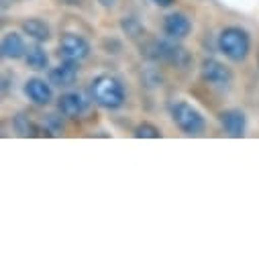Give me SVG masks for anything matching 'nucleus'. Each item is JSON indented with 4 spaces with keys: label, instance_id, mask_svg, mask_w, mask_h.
Listing matches in <instances>:
<instances>
[{
    "label": "nucleus",
    "instance_id": "obj_16",
    "mask_svg": "<svg viewBox=\"0 0 259 259\" xmlns=\"http://www.w3.org/2000/svg\"><path fill=\"white\" fill-rule=\"evenodd\" d=\"M120 31L128 37V39H143L145 37V27H143V23L137 19V17H122L120 19Z\"/></svg>",
    "mask_w": 259,
    "mask_h": 259
},
{
    "label": "nucleus",
    "instance_id": "obj_1",
    "mask_svg": "<svg viewBox=\"0 0 259 259\" xmlns=\"http://www.w3.org/2000/svg\"><path fill=\"white\" fill-rule=\"evenodd\" d=\"M141 53L151 61H163L178 70H188L192 66V53L174 39H149L141 45Z\"/></svg>",
    "mask_w": 259,
    "mask_h": 259
},
{
    "label": "nucleus",
    "instance_id": "obj_15",
    "mask_svg": "<svg viewBox=\"0 0 259 259\" xmlns=\"http://www.w3.org/2000/svg\"><path fill=\"white\" fill-rule=\"evenodd\" d=\"M13 124H15V131L21 135V137H37L39 135V124L31 118V114H27V112H19L17 116H15V120H13Z\"/></svg>",
    "mask_w": 259,
    "mask_h": 259
},
{
    "label": "nucleus",
    "instance_id": "obj_17",
    "mask_svg": "<svg viewBox=\"0 0 259 259\" xmlns=\"http://www.w3.org/2000/svg\"><path fill=\"white\" fill-rule=\"evenodd\" d=\"M133 135H135L137 139H159V137H161V128L155 126L153 122L145 120V122H139V124L135 126Z\"/></svg>",
    "mask_w": 259,
    "mask_h": 259
},
{
    "label": "nucleus",
    "instance_id": "obj_9",
    "mask_svg": "<svg viewBox=\"0 0 259 259\" xmlns=\"http://www.w3.org/2000/svg\"><path fill=\"white\" fill-rule=\"evenodd\" d=\"M25 96L35 104V106H47L53 102V84L43 78H29L23 88Z\"/></svg>",
    "mask_w": 259,
    "mask_h": 259
},
{
    "label": "nucleus",
    "instance_id": "obj_19",
    "mask_svg": "<svg viewBox=\"0 0 259 259\" xmlns=\"http://www.w3.org/2000/svg\"><path fill=\"white\" fill-rule=\"evenodd\" d=\"M116 3H118V0H98V5L104 7V9H112Z\"/></svg>",
    "mask_w": 259,
    "mask_h": 259
},
{
    "label": "nucleus",
    "instance_id": "obj_14",
    "mask_svg": "<svg viewBox=\"0 0 259 259\" xmlns=\"http://www.w3.org/2000/svg\"><path fill=\"white\" fill-rule=\"evenodd\" d=\"M25 63H27L31 70H35V72H45V70H49V55H47V51L41 47V43H35L33 47L27 49Z\"/></svg>",
    "mask_w": 259,
    "mask_h": 259
},
{
    "label": "nucleus",
    "instance_id": "obj_20",
    "mask_svg": "<svg viewBox=\"0 0 259 259\" xmlns=\"http://www.w3.org/2000/svg\"><path fill=\"white\" fill-rule=\"evenodd\" d=\"M257 66H259V53H257Z\"/></svg>",
    "mask_w": 259,
    "mask_h": 259
},
{
    "label": "nucleus",
    "instance_id": "obj_18",
    "mask_svg": "<svg viewBox=\"0 0 259 259\" xmlns=\"http://www.w3.org/2000/svg\"><path fill=\"white\" fill-rule=\"evenodd\" d=\"M151 3H153L155 7H159V9H169V7L176 5V0H151Z\"/></svg>",
    "mask_w": 259,
    "mask_h": 259
},
{
    "label": "nucleus",
    "instance_id": "obj_6",
    "mask_svg": "<svg viewBox=\"0 0 259 259\" xmlns=\"http://www.w3.org/2000/svg\"><path fill=\"white\" fill-rule=\"evenodd\" d=\"M57 53L63 59H72V61H84L92 53V45L86 37L78 33H63L57 43Z\"/></svg>",
    "mask_w": 259,
    "mask_h": 259
},
{
    "label": "nucleus",
    "instance_id": "obj_3",
    "mask_svg": "<svg viewBox=\"0 0 259 259\" xmlns=\"http://www.w3.org/2000/svg\"><path fill=\"white\" fill-rule=\"evenodd\" d=\"M219 51L233 63H243L251 53V35L243 27H225L217 37Z\"/></svg>",
    "mask_w": 259,
    "mask_h": 259
},
{
    "label": "nucleus",
    "instance_id": "obj_5",
    "mask_svg": "<svg viewBox=\"0 0 259 259\" xmlns=\"http://www.w3.org/2000/svg\"><path fill=\"white\" fill-rule=\"evenodd\" d=\"M200 78L204 84L219 88V90H227L233 84V72L225 61L214 59V57H206L200 63Z\"/></svg>",
    "mask_w": 259,
    "mask_h": 259
},
{
    "label": "nucleus",
    "instance_id": "obj_13",
    "mask_svg": "<svg viewBox=\"0 0 259 259\" xmlns=\"http://www.w3.org/2000/svg\"><path fill=\"white\" fill-rule=\"evenodd\" d=\"M21 31L23 35H27L29 39H33L35 43H47L51 39V27L49 23H45L39 17H29L21 23Z\"/></svg>",
    "mask_w": 259,
    "mask_h": 259
},
{
    "label": "nucleus",
    "instance_id": "obj_8",
    "mask_svg": "<svg viewBox=\"0 0 259 259\" xmlns=\"http://www.w3.org/2000/svg\"><path fill=\"white\" fill-rule=\"evenodd\" d=\"M80 76V61L63 59L55 68H49V82L57 88H70Z\"/></svg>",
    "mask_w": 259,
    "mask_h": 259
},
{
    "label": "nucleus",
    "instance_id": "obj_10",
    "mask_svg": "<svg viewBox=\"0 0 259 259\" xmlns=\"http://www.w3.org/2000/svg\"><path fill=\"white\" fill-rule=\"evenodd\" d=\"M219 122L223 126V131L229 135V137H235V139H241L245 137V131H247V116L243 110L239 108H227L219 114Z\"/></svg>",
    "mask_w": 259,
    "mask_h": 259
},
{
    "label": "nucleus",
    "instance_id": "obj_4",
    "mask_svg": "<svg viewBox=\"0 0 259 259\" xmlns=\"http://www.w3.org/2000/svg\"><path fill=\"white\" fill-rule=\"evenodd\" d=\"M169 114H171V120L176 122V126L184 135L198 137V135H202L206 131L204 114L194 104H190L188 100H176L169 106Z\"/></svg>",
    "mask_w": 259,
    "mask_h": 259
},
{
    "label": "nucleus",
    "instance_id": "obj_2",
    "mask_svg": "<svg viewBox=\"0 0 259 259\" xmlns=\"http://www.w3.org/2000/svg\"><path fill=\"white\" fill-rule=\"evenodd\" d=\"M90 98L104 110H120L126 102V90L116 76L100 74L90 82Z\"/></svg>",
    "mask_w": 259,
    "mask_h": 259
},
{
    "label": "nucleus",
    "instance_id": "obj_7",
    "mask_svg": "<svg viewBox=\"0 0 259 259\" xmlns=\"http://www.w3.org/2000/svg\"><path fill=\"white\" fill-rule=\"evenodd\" d=\"M90 106V100L82 94V92H63L59 98H57V110L61 116L66 118H78L82 116Z\"/></svg>",
    "mask_w": 259,
    "mask_h": 259
},
{
    "label": "nucleus",
    "instance_id": "obj_11",
    "mask_svg": "<svg viewBox=\"0 0 259 259\" xmlns=\"http://www.w3.org/2000/svg\"><path fill=\"white\" fill-rule=\"evenodd\" d=\"M192 33V19L186 13H169L163 19V35L174 39V41H182Z\"/></svg>",
    "mask_w": 259,
    "mask_h": 259
},
{
    "label": "nucleus",
    "instance_id": "obj_12",
    "mask_svg": "<svg viewBox=\"0 0 259 259\" xmlns=\"http://www.w3.org/2000/svg\"><path fill=\"white\" fill-rule=\"evenodd\" d=\"M0 51H3V57L5 59H25V55H27V43H25V39H23L21 33L9 31L3 37Z\"/></svg>",
    "mask_w": 259,
    "mask_h": 259
}]
</instances>
